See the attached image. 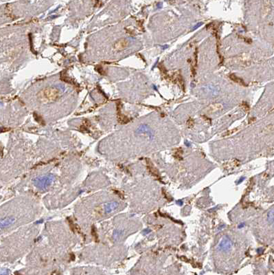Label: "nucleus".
<instances>
[{
	"mask_svg": "<svg viewBox=\"0 0 274 275\" xmlns=\"http://www.w3.org/2000/svg\"><path fill=\"white\" fill-rule=\"evenodd\" d=\"M54 180V176L52 175H44L43 177H39L35 179L34 181V184L36 187L40 189L47 188Z\"/></svg>",
	"mask_w": 274,
	"mask_h": 275,
	"instance_id": "nucleus-2",
	"label": "nucleus"
},
{
	"mask_svg": "<svg viewBox=\"0 0 274 275\" xmlns=\"http://www.w3.org/2000/svg\"><path fill=\"white\" fill-rule=\"evenodd\" d=\"M194 124H195V121H194L193 119L191 118H190L189 119H188V121H187V124H188V126L190 128L193 127Z\"/></svg>",
	"mask_w": 274,
	"mask_h": 275,
	"instance_id": "nucleus-14",
	"label": "nucleus"
},
{
	"mask_svg": "<svg viewBox=\"0 0 274 275\" xmlns=\"http://www.w3.org/2000/svg\"><path fill=\"white\" fill-rule=\"evenodd\" d=\"M236 130H237V129H233V130H232V131H229V132H228V133H226V134H225L224 135H225H225H226V136H227V135H229V134L234 133V132H235V131H236Z\"/></svg>",
	"mask_w": 274,
	"mask_h": 275,
	"instance_id": "nucleus-16",
	"label": "nucleus"
},
{
	"mask_svg": "<svg viewBox=\"0 0 274 275\" xmlns=\"http://www.w3.org/2000/svg\"><path fill=\"white\" fill-rule=\"evenodd\" d=\"M268 221L271 224L273 223V210H270L268 213Z\"/></svg>",
	"mask_w": 274,
	"mask_h": 275,
	"instance_id": "nucleus-12",
	"label": "nucleus"
},
{
	"mask_svg": "<svg viewBox=\"0 0 274 275\" xmlns=\"http://www.w3.org/2000/svg\"><path fill=\"white\" fill-rule=\"evenodd\" d=\"M60 96V91L55 87H46L37 94V98L42 103L54 102Z\"/></svg>",
	"mask_w": 274,
	"mask_h": 275,
	"instance_id": "nucleus-1",
	"label": "nucleus"
},
{
	"mask_svg": "<svg viewBox=\"0 0 274 275\" xmlns=\"http://www.w3.org/2000/svg\"><path fill=\"white\" fill-rule=\"evenodd\" d=\"M241 106L242 107V108H243L244 110L246 111V112H249V110H250L249 105H248V103L247 102H242V104H241Z\"/></svg>",
	"mask_w": 274,
	"mask_h": 275,
	"instance_id": "nucleus-13",
	"label": "nucleus"
},
{
	"mask_svg": "<svg viewBox=\"0 0 274 275\" xmlns=\"http://www.w3.org/2000/svg\"><path fill=\"white\" fill-rule=\"evenodd\" d=\"M118 207V204L117 202H111L109 204H107L104 207V210L107 213H109V212H112L113 210L116 209Z\"/></svg>",
	"mask_w": 274,
	"mask_h": 275,
	"instance_id": "nucleus-9",
	"label": "nucleus"
},
{
	"mask_svg": "<svg viewBox=\"0 0 274 275\" xmlns=\"http://www.w3.org/2000/svg\"><path fill=\"white\" fill-rule=\"evenodd\" d=\"M232 241L227 237H223L219 244V250L222 252H227L232 247Z\"/></svg>",
	"mask_w": 274,
	"mask_h": 275,
	"instance_id": "nucleus-3",
	"label": "nucleus"
},
{
	"mask_svg": "<svg viewBox=\"0 0 274 275\" xmlns=\"http://www.w3.org/2000/svg\"><path fill=\"white\" fill-rule=\"evenodd\" d=\"M170 79L174 83H177L179 85V86L185 91V84H184V81L183 79L182 76L180 75V73H175L173 76L170 77Z\"/></svg>",
	"mask_w": 274,
	"mask_h": 275,
	"instance_id": "nucleus-4",
	"label": "nucleus"
},
{
	"mask_svg": "<svg viewBox=\"0 0 274 275\" xmlns=\"http://www.w3.org/2000/svg\"><path fill=\"white\" fill-rule=\"evenodd\" d=\"M223 109V105L220 104V103H215V104H212L206 109L207 113H214L216 112H218Z\"/></svg>",
	"mask_w": 274,
	"mask_h": 275,
	"instance_id": "nucleus-7",
	"label": "nucleus"
},
{
	"mask_svg": "<svg viewBox=\"0 0 274 275\" xmlns=\"http://www.w3.org/2000/svg\"><path fill=\"white\" fill-rule=\"evenodd\" d=\"M158 68H159V70H160L161 73L162 74V75L164 76V78H166V79L167 77H168V71H167L166 68V67H165V65H164V63H159Z\"/></svg>",
	"mask_w": 274,
	"mask_h": 275,
	"instance_id": "nucleus-11",
	"label": "nucleus"
},
{
	"mask_svg": "<svg viewBox=\"0 0 274 275\" xmlns=\"http://www.w3.org/2000/svg\"><path fill=\"white\" fill-rule=\"evenodd\" d=\"M229 78H230V79L232 80V81H234V83H238V84L242 85V86H245L246 87L247 85L245 83V82L243 81V80H242V79H240V77H237V76L234 75V74H232V75H230V76H229Z\"/></svg>",
	"mask_w": 274,
	"mask_h": 275,
	"instance_id": "nucleus-8",
	"label": "nucleus"
},
{
	"mask_svg": "<svg viewBox=\"0 0 274 275\" xmlns=\"http://www.w3.org/2000/svg\"><path fill=\"white\" fill-rule=\"evenodd\" d=\"M239 37L240 38H241V39L242 40H244L245 41V42L247 43V44H251L252 43V40L250 38H247V37Z\"/></svg>",
	"mask_w": 274,
	"mask_h": 275,
	"instance_id": "nucleus-15",
	"label": "nucleus"
},
{
	"mask_svg": "<svg viewBox=\"0 0 274 275\" xmlns=\"http://www.w3.org/2000/svg\"><path fill=\"white\" fill-rule=\"evenodd\" d=\"M129 46V41L127 39H122L118 40L114 45V48L116 50H122L125 49L127 47Z\"/></svg>",
	"mask_w": 274,
	"mask_h": 275,
	"instance_id": "nucleus-5",
	"label": "nucleus"
},
{
	"mask_svg": "<svg viewBox=\"0 0 274 275\" xmlns=\"http://www.w3.org/2000/svg\"><path fill=\"white\" fill-rule=\"evenodd\" d=\"M15 222V219L13 217H7L0 219V229L11 226Z\"/></svg>",
	"mask_w": 274,
	"mask_h": 275,
	"instance_id": "nucleus-6",
	"label": "nucleus"
},
{
	"mask_svg": "<svg viewBox=\"0 0 274 275\" xmlns=\"http://www.w3.org/2000/svg\"><path fill=\"white\" fill-rule=\"evenodd\" d=\"M198 49L196 48L195 52V63L193 65H192V77H195L196 75V68L197 67V62H198Z\"/></svg>",
	"mask_w": 274,
	"mask_h": 275,
	"instance_id": "nucleus-10",
	"label": "nucleus"
}]
</instances>
